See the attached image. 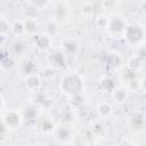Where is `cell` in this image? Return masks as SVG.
Returning <instances> with one entry per match:
<instances>
[{"label": "cell", "mask_w": 146, "mask_h": 146, "mask_svg": "<svg viewBox=\"0 0 146 146\" xmlns=\"http://www.w3.org/2000/svg\"><path fill=\"white\" fill-rule=\"evenodd\" d=\"M60 88L63 92L70 96H74L78 94H81L82 91V80L81 78L75 73H68L63 76L60 81Z\"/></svg>", "instance_id": "cell-1"}, {"label": "cell", "mask_w": 146, "mask_h": 146, "mask_svg": "<svg viewBox=\"0 0 146 146\" xmlns=\"http://www.w3.org/2000/svg\"><path fill=\"white\" fill-rule=\"evenodd\" d=\"M123 33H124V38H125L127 42H129L130 44H137L144 39L143 27L139 25H136V24H130V25L125 26Z\"/></svg>", "instance_id": "cell-2"}, {"label": "cell", "mask_w": 146, "mask_h": 146, "mask_svg": "<svg viewBox=\"0 0 146 146\" xmlns=\"http://www.w3.org/2000/svg\"><path fill=\"white\" fill-rule=\"evenodd\" d=\"M125 22L119 17V16H114L112 18L108 19L107 22V30H108V33H111L112 35H119L121 33H123L124 29H125Z\"/></svg>", "instance_id": "cell-3"}, {"label": "cell", "mask_w": 146, "mask_h": 146, "mask_svg": "<svg viewBox=\"0 0 146 146\" xmlns=\"http://www.w3.org/2000/svg\"><path fill=\"white\" fill-rule=\"evenodd\" d=\"M21 121H22V117L19 113L16 111H10L6 113L3 116V122L8 129H17L21 124Z\"/></svg>", "instance_id": "cell-4"}, {"label": "cell", "mask_w": 146, "mask_h": 146, "mask_svg": "<svg viewBox=\"0 0 146 146\" xmlns=\"http://www.w3.org/2000/svg\"><path fill=\"white\" fill-rule=\"evenodd\" d=\"M70 8L65 2H58L54 7V16L57 21H65L68 17Z\"/></svg>", "instance_id": "cell-5"}, {"label": "cell", "mask_w": 146, "mask_h": 146, "mask_svg": "<svg viewBox=\"0 0 146 146\" xmlns=\"http://www.w3.org/2000/svg\"><path fill=\"white\" fill-rule=\"evenodd\" d=\"M55 137L62 143H66L72 138V131L66 127H60L55 130Z\"/></svg>", "instance_id": "cell-6"}, {"label": "cell", "mask_w": 146, "mask_h": 146, "mask_svg": "<svg viewBox=\"0 0 146 146\" xmlns=\"http://www.w3.org/2000/svg\"><path fill=\"white\" fill-rule=\"evenodd\" d=\"M34 43H35V47H36L39 50L44 51V50H47V49L49 48V46H50V38H49L48 35H38V36L35 38Z\"/></svg>", "instance_id": "cell-7"}, {"label": "cell", "mask_w": 146, "mask_h": 146, "mask_svg": "<svg viewBox=\"0 0 146 146\" xmlns=\"http://www.w3.org/2000/svg\"><path fill=\"white\" fill-rule=\"evenodd\" d=\"M24 24V31H25V34H29V35H33L36 33L38 31V23L35 22V19L33 18H27L23 22Z\"/></svg>", "instance_id": "cell-8"}, {"label": "cell", "mask_w": 146, "mask_h": 146, "mask_svg": "<svg viewBox=\"0 0 146 146\" xmlns=\"http://www.w3.org/2000/svg\"><path fill=\"white\" fill-rule=\"evenodd\" d=\"M49 60L50 63L56 66V67H62L64 64H65V58H64V54L63 52H59V51H54L50 57H49Z\"/></svg>", "instance_id": "cell-9"}, {"label": "cell", "mask_w": 146, "mask_h": 146, "mask_svg": "<svg viewBox=\"0 0 146 146\" xmlns=\"http://www.w3.org/2000/svg\"><path fill=\"white\" fill-rule=\"evenodd\" d=\"M21 72H22V74H24L26 76L34 74V72H35V65H34V63L32 60H30V59L24 60L22 63V65H21Z\"/></svg>", "instance_id": "cell-10"}, {"label": "cell", "mask_w": 146, "mask_h": 146, "mask_svg": "<svg viewBox=\"0 0 146 146\" xmlns=\"http://www.w3.org/2000/svg\"><path fill=\"white\" fill-rule=\"evenodd\" d=\"M130 124L135 130H141L145 127V117L141 114H135L131 120H130Z\"/></svg>", "instance_id": "cell-11"}, {"label": "cell", "mask_w": 146, "mask_h": 146, "mask_svg": "<svg viewBox=\"0 0 146 146\" xmlns=\"http://www.w3.org/2000/svg\"><path fill=\"white\" fill-rule=\"evenodd\" d=\"M62 48H63V50H64L65 54L73 55L78 50V44L73 40H65V41L62 42Z\"/></svg>", "instance_id": "cell-12"}, {"label": "cell", "mask_w": 146, "mask_h": 146, "mask_svg": "<svg viewBox=\"0 0 146 146\" xmlns=\"http://www.w3.org/2000/svg\"><path fill=\"white\" fill-rule=\"evenodd\" d=\"M100 88L107 92H112L115 89V82L111 78H104L100 81Z\"/></svg>", "instance_id": "cell-13"}, {"label": "cell", "mask_w": 146, "mask_h": 146, "mask_svg": "<svg viewBox=\"0 0 146 146\" xmlns=\"http://www.w3.org/2000/svg\"><path fill=\"white\" fill-rule=\"evenodd\" d=\"M113 97L117 103H123L128 97V92L122 88H115L113 90Z\"/></svg>", "instance_id": "cell-14"}, {"label": "cell", "mask_w": 146, "mask_h": 146, "mask_svg": "<svg viewBox=\"0 0 146 146\" xmlns=\"http://www.w3.org/2000/svg\"><path fill=\"white\" fill-rule=\"evenodd\" d=\"M46 33L47 35L50 38V36H55L57 33H58V25L55 21H49L47 22L46 24Z\"/></svg>", "instance_id": "cell-15"}, {"label": "cell", "mask_w": 146, "mask_h": 146, "mask_svg": "<svg viewBox=\"0 0 146 146\" xmlns=\"http://www.w3.org/2000/svg\"><path fill=\"white\" fill-rule=\"evenodd\" d=\"M26 86L31 89V90H36L40 86V79L35 75V74H32V75H29L26 78Z\"/></svg>", "instance_id": "cell-16"}, {"label": "cell", "mask_w": 146, "mask_h": 146, "mask_svg": "<svg viewBox=\"0 0 146 146\" xmlns=\"http://www.w3.org/2000/svg\"><path fill=\"white\" fill-rule=\"evenodd\" d=\"M97 110H98L99 115L100 116H104V117L108 116L112 113V107H111V105L108 103H100L98 105V108Z\"/></svg>", "instance_id": "cell-17"}, {"label": "cell", "mask_w": 146, "mask_h": 146, "mask_svg": "<svg viewBox=\"0 0 146 146\" xmlns=\"http://www.w3.org/2000/svg\"><path fill=\"white\" fill-rule=\"evenodd\" d=\"M40 128L43 132H51L55 130V124L50 119H43L40 123Z\"/></svg>", "instance_id": "cell-18"}, {"label": "cell", "mask_w": 146, "mask_h": 146, "mask_svg": "<svg viewBox=\"0 0 146 146\" xmlns=\"http://www.w3.org/2000/svg\"><path fill=\"white\" fill-rule=\"evenodd\" d=\"M11 30H13L14 34L17 35V36H21V35L25 34V31H24V24H23V22H21V21H16V22H14V24L11 25Z\"/></svg>", "instance_id": "cell-19"}, {"label": "cell", "mask_w": 146, "mask_h": 146, "mask_svg": "<svg viewBox=\"0 0 146 146\" xmlns=\"http://www.w3.org/2000/svg\"><path fill=\"white\" fill-rule=\"evenodd\" d=\"M23 115H24V117L27 119V120H33V119H35V116H36V111H35L34 107L29 106V107H26V108L24 110Z\"/></svg>", "instance_id": "cell-20"}, {"label": "cell", "mask_w": 146, "mask_h": 146, "mask_svg": "<svg viewBox=\"0 0 146 146\" xmlns=\"http://www.w3.org/2000/svg\"><path fill=\"white\" fill-rule=\"evenodd\" d=\"M123 76L128 82L131 81V80H135V79H137V71H135V70H132L130 67H127L125 71H124Z\"/></svg>", "instance_id": "cell-21"}, {"label": "cell", "mask_w": 146, "mask_h": 146, "mask_svg": "<svg viewBox=\"0 0 146 146\" xmlns=\"http://www.w3.org/2000/svg\"><path fill=\"white\" fill-rule=\"evenodd\" d=\"M141 63H143V59H140V58H138L137 56H135L133 58L130 59V62H129V67L132 68V70H135V71H137V68H139V67L141 66Z\"/></svg>", "instance_id": "cell-22"}, {"label": "cell", "mask_w": 146, "mask_h": 146, "mask_svg": "<svg viewBox=\"0 0 146 146\" xmlns=\"http://www.w3.org/2000/svg\"><path fill=\"white\" fill-rule=\"evenodd\" d=\"M24 49H25V47H24V43H23V42L16 41V42L13 43V51H14V54L21 55V54L24 51Z\"/></svg>", "instance_id": "cell-23"}, {"label": "cell", "mask_w": 146, "mask_h": 146, "mask_svg": "<svg viewBox=\"0 0 146 146\" xmlns=\"http://www.w3.org/2000/svg\"><path fill=\"white\" fill-rule=\"evenodd\" d=\"M46 99H47V97H46V95L43 92H35V95H34V102L36 104L42 105L46 102Z\"/></svg>", "instance_id": "cell-24"}, {"label": "cell", "mask_w": 146, "mask_h": 146, "mask_svg": "<svg viewBox=\"0 0 146 146\" xmlns=\"http://www.w3.org/2000/svg\"><path fill=\"white\" fill-rule=\"evenodd\" d=\"M107 59H108V63H110L111 66H117V65H120V63H121L120 58H119L116 55H110V56L107 57Z\"/></svg>", "instance_id": "cell-25"}, {"label": "cell", "mask_w": 146, "mask_h": 146, "mask_svg": "<svg viewBox=\"0 0 146 146\" xmlns=\"http://www.w3.org/2000/svg\"><path fill=\"white\" fill-rule=\"evenodd\" d=\"M9 31V23L3 19V18H0V33H6Z\"/></svg>", "instance_id": "cell-26"}, {"label": "cell", "mask_w": 146, "mask_h": 146, "mask_svg": "<svg viewBox=\"0 0 146 146\" xmlns=\"http://www.w3.org/2000/svg\"><path fill=\"white\" fill-rule=\"evenodd\" d=\"M107 22H108V18L104 17V16H100L97 18V25L99 27H106L107 26Z\"/></svg>", "instance_id": "cell-27"}, {"label": "cell", "mask_w": 146, "mask_h": 146, "mask_svg": "<svg viewBox=\"0 0 146 146\" xmlns=\"http://www.w3.org/2000/svg\"><path fill=\"white\" fill-rule=\"evenodd\" d=\"M30 2L33 5V6H35V7H43V6H46L48 2H49V0H30Z\"/></svg>", "instance_id": "cell-28"}, {"label": "cell", "mask_w": 146, "mask_h": 146, "mask_svg": "<svg viewBox=\"0 0 146 146\" xmlns=\"http://www.w3.org/2000/svg\"><path fill=\"white\" fill-rule=\"evenodd\" d=\"M81 10H82V13L86 14V15H91V14H92V6H91L90 3H86V5L82 6Z\"/></svg>", "instance_id": "cell-29"}, {"label": "cell", "mask_w": 146, "mask_h": 146, "mask_svg": "<svg viewBox=\"0 0 146 146\" xmlns=\"http://www.w3.org/2000/svg\"><path fill=\"white\" fill-rule=\"evenodd\" d=\"M7 130H8V128H7V125L5 124V122H3V121H0V138H3V137L6 136Z\"/></svg>", "instance_id": "cell-30"}, {"label": "cell", "mask_w": 146, "mask_h": 146, "mask_svg": "<svg viewBox=\"0 0 146 146\" xmlns=\"http://www.w3.org/2000/svg\"><path fill=\"white\" fill-rule=\"evenodd\" d=\"M145 55H146V51H145V47L144 46H141L140 48H138L137 49V57L138 58H140V59H143L144 60V58H145Z\"/></svg>", "instance_id": "cell-31"}, {"label": "cell", "mask_w": 146, "mask_h": 146, "mask_svg": "<svg viewBox=\"0 0 146 146\" xmlns=\"http://www.w3.org/2000/svg\"><path fill=\"white\" fill-rule=\"evenodd\" d=\"M91 130L95 132V133H97V135H99L102 131H103V124H100V123H95L94 125H92V128H91Z\"/></svg>", "instance_id": "cell-32"}, {"label": "cell", "mask_w": 146, "mask_h": 146, "mask_svg": "<svg viewBox=\"0 0 146 146\" xmlns=\"http://www.w3.org/2000/svg\"><path fill=\"white\" fill-rule=\"evenodd\" d=\"M43 76L49 79V78H54L55 76V73H54V70L52 68H48V70H44L43 71Z\"/></svg>", "instance_id": "cell-33"}, {"label": "cell", "mask_w": 146, "mask_h": 146, "mask_svg": "<svg viewBox=\"0 0 146 146\" xmlns=\"http://www.w3.org/2000/svg\"><path fill=\"white\" fill-rule=\"evenodd\" d=\"M6 58H7V57H6V55H5V52L0 50V63H3V60H5Z\"/></svg>", "instance_id": "cell-34"}, {"label": "cell", "mask_w": 146, "mask_h": 146, "mask_svg": "<svg viewBox=\"0 0 146 146\" xmlns=\"http://www.w3.org/2000/svg\"><path fill=\"white\" fill-rule=\"evenodd\" d=\"M6 41V38H5V34L3 33H0V46H2Z\"/></svg>", "instance_id": "cell-35"}, {"label": "cell", "mask_w": 146, "mask_h": 146, "mask_svg": "<svg viewBox=\"0 0 146 146\" xmlns=\"http://www.w3.org/2000/svg\"><path fill=\"white\" fill-rule=\"evenodd\" d=\"M1 105H2V98H1V96H0V108H1Z\"/></svg>", "instance_id": "cell-36"}]
</instances>
